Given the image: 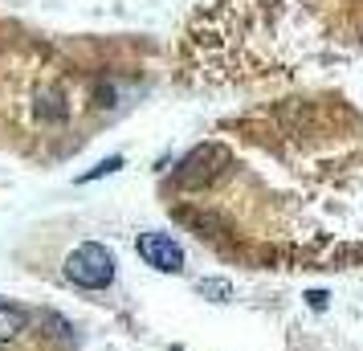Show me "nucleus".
Returning <instances> with one entry per match:
<instances>
[{
	"label": "nucleus",
	"mask_w": 363,
	"mask_h": 351,
	"mask_svg": "<svg viewBox=\"0 0 363 351\" xmlns=\"http://www.w3.org/2000/svg\"><path fill=\"white\" fill-rule=\"evenodd\" d=\"M216 155H220V147H200V151H192V155L180 164L176 180H180V184H200L204 176H213V167H200V164H208V160H216Z\"/></svg>",
	"instance_id": "nucleus-3"
},
{
	"label": "nucleus",
	"mask_w": 363,
	"mask_h": 351,
	"mask_svg": "<svg viewBox=\"0 0 363 351\" xmlns=\"http://www.w3.org/2000/svg\"><path fill=\"white\" fill-rule=\"evenodd\" d=\"M135 250H139V257L147 266L164 269V274H180L184 269V250L172 241V233H139Z\"/></svg>",
	"instance_id": "nucleus-2"
},
{
	"label": "nucleus",
	"mask_w": 363,
	"mask_h": 351,
	"mask_svg": "<svg viewBox=\"0 0 363 351\" xmlns=\"http://www.w3.org/2000/svg\"><path fill=\"white\" fill-rule=\"evenodd\" d=\"M29 311L25 306H9V302H0V339H17L25 327H29Z\"/></svg>",
	"instance_id": "nucleus-4"
},
{
	"label": "nucleus",
	"mask_w": 363,
	"mask_h": 351,
	"mask_svg": "<svg viewBox=\"0 0 363 351\" xmlns=\"http://www.w3.org/2000/svg\"><path fill=\"white\" fill-rule=\"evenodd\" d=\"M66 278L74 286H86V290H102V286L115 282V253L99 245V241H86L66 257Z\"/></svg>",
	"instance_id": "nucleus-1"
},
{
	"label": "nucleus",
	"mask_w": 363,
	"mask_h": 351,
	"mask_svg": "<svg viewBox=\"0 0 363 351\" xmlns=\"http://www.w3.org/2000/svg\"><path fill=\"white\" fill-rule=\"evenodd\" d=\"M200 290H204V294H213V302L229 299V286H225V282H200Z\"/></svg>",
	"instance_id": "nucleus-6"
},
{
	"label": "nucleus",
	"mask_w": 363,
	"mask_h": 351,
	"mask_svg": "<svg viewBox=\"0 0 363 351\" xmlns=\"http://www.w3.org/2000/svg\"><path fill=\"white\" fill-rule=\"evenodd\" d=\"M306 299H311V306H314V311H323V306H327V294H323V290H311Z\"/></svg>",
	"instance_id": "nucleus-7"
},
{
	"label": "nucleus",
	"mask_w": 363,
	"mask_h": 351,
	"mask_svg": "<svg viewBox=\"0 0 363 351\" xmlns=\"http://www.w3.org/2000/svg\"><path fill=\"white\" fill-rule=\"evenodd\" d=\"M118 167H123V155H111V160H102V164L94 167V172H86V176H82V184L99 180V176H111V172H118Z\"/></svg>",
	"instance_id": "nucleus-5"
}]
</instances>
